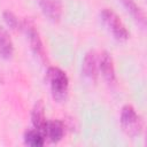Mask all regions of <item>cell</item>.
Segmentation results:
<instances>
[{
  "label": "cell",
  "instance_id": "8",
  "mask_svg": "<svg viewBox=\"0 0 147 147\" xmlns=\"http://www.w3.org/2000/svg\"><path fill=\"white\" fill-rule=\"evenodd\" d=\"M31 119H32V124H33L34 129L39 130L45 136L47 119H46V116H45V106H44L41 100H39L34 103L32 113H31Z\"/></svg>",
  "mask_w": 147,
  "mask_h": 147
},
{
  "label": "cell",
  "instance_id": "3",
  "mask_svg": "<svg viewBox=\"0 0 147 147\" xmlns=\"http://www.w3.org/2000/svg\"><path fill=\"white\" fill-rule=\"evenodd\" d=\"M101 18L105 25L110 30V32L117 40L124 41L129 38V32L125 25L123 24V22L114 10L109 8H105L101 11Z\"/></svg>",
  "mask_w": 147,
  "mask_h": 147
},
{
  "label": "cell",
  "instance_id": "6",
  "mask_svg": "<svg viewBox=\"0 0 147 147\" xmlns=\"http://www.w3.org/2000/svg\"><path fill=\"white\" fill-rule=\"evenodd\" d=\"M83 75L90 80H95L99 72V59L94 51H90L85 54L82 65Z\"/></svg>",
  "mask_w": 147,
  "mask_h": 147
},
{
  "label": "cell",
  "instance_id": "13",
  "mask_svg": "<svg viewBox=\"0 0 147 147\" xmlns=\"http://www.w3.org/2000/svg\"><path fill=\"white\" fill-rule=\"evenodd\" d=\"M2 16H3V20H5L6 24H7L10 29H13V30L18 29L20 22H18V18L15 16L14 13H11V11H9V10H5L3 14H2Z\"/></svg>",
  "mask_w": 147,
  "mask_h": 147
},
{
  "label": "cell",
  "instance_id": "5",
  "mask_svg": "<svg viewBox=\"0 0 147 147\" xmlns=\"http://www.w3.org/2000/svg\"><path fill=\"white\" fill-rule=\"evenodd\" d=\"M42 14L52 22H59L62 15L61 0H37Z\"/></svg>",
  "mask_w": 147,
  "mask_h": 147
},
{
  "label": "cell",
  "instance_id": "9",
  "mask_svg": "<svg viewBox=\"0 0 147 147\" xmlns=\"http://www.w3.org/2000/svg\"><path fill=\"white\" fill-rule=\"evenodd\" d=\"M64 136V123L60 119L47 121L45 137L52 142H59Z\"/></svg>",
  "mask_w": 147,
  "mask_h": 147
},
{
  "label": "cell",
  "instance_id": "7",
  "mask_svg": "<svg viewBox=\"0 0 147 147\" xmlns=\"http://www.w3.org/2000/svg\"><path fill=\"white\" fill-rule=\"evenodd\" d=\"M99 69L107 83L114 84L116 82L114 61H113L111 55L108 52H102L101 56L99 57Z\"/></svg>",
  "mask_w": 147,
  "mask_h": 147
},
{
  "label": "cell",
  "instance_id": "10",
  "mask_svg": "<svg viewBox=\"0 0 147 147\" xmlns=\"http://www.w3.org/2000/svg\"><path fill=\"white\" fill-rule=\"evenodd\" d=\"M14 53V45L8 32L0 26V57L10 59Z\"/></svg>",
  "mask_w": 147,
  "mask_h": 147
},
{
  "label": "cell",
  "instance_id": "11",
  "mask_svg": "<svg viewBox=\"0 0 147 147\" xmlns=\"http://www.w3.org/2000/svg\"><path fill=\"white\" fill-rule=\"evenodd\" d=\"M122 2V5L125 7V9L132 15V17L139 23L141 24V26H145L146 24V17H145V13L141 10V8L136 3L134 0H119Z\"/></svg>",
  "mask_w": 147,
  "mask_h": 147
},
{
  "label": "cell",
  "instance_id": "12",
  "mask_svg": "<svg viewBox=\"0 0 147 147\" xmlns=\"http://www.w3.org/2000/svg\"><path fill=\"white\" fill-rule=\"evenodd\" d=\"M46 137L42 132H40L37 129L28 130L24 133V144L31 147H41L45 144Z\"/></svg>",
  "mask_w": 147,
  "mask_h": 147
},
{
  "label": "cell",
  "instance_id": "1",
  "mask_svg": "<svg viewBox=\"0 0 147 147\" xmlns=\"http://www.w3.org/2000/svg\"><path fill=\"white\" fill-rule=\"evenodd\" d=\"M46 80L49 84L53 99L57 102L64 101L69 87V79L65 72L57 67H49L46 72Z\"/></svg>",
  "mask_w": 147,
  "mask_h": 147
},
{
  "label": "cell",
  "instance_id": "2",
  "mask_svg": "<svg viewBox=\"0 0 147 147\" xmlns=\"http://www.w3.org/2000/svg\"><path fill=\"white\" fill-rule=\"evenodd\" d=\"M121 126L130 137H137L142 131V121L131 105H125L121 111Z\"/></svg>",
  "mask_w": 147,
  "mask_h": 147
},
{
  "label": "cell",
  "instance_id": "4",
  "mask_svg": "<svg viewBox=\"0 0 147 147\" xmlns=\"http://www.w3.org/2000/svg\"><path fill=\"white\" fill-rule=\"evenodd\" d=\"M22 29L23 31L25 32L28 39H29V42H30V46H31V49L33 51V53L40 59V60H45L46 55H45V48H44V45H42V41H41V38L39 36V32L36 28V25L33 24V22L31 20H28L25 18L22 23Z\"/></svg>",
  "mask_w": 147,
  "mask_h": 147
}]
</instances>
